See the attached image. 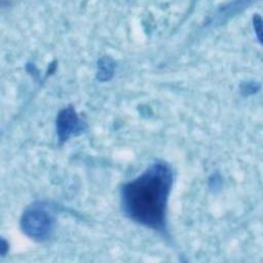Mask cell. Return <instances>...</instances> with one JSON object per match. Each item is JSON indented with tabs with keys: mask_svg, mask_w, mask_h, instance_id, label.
<instances>
[{
	"mask_svg": "<svg viewBox=\"0 0 263 263\" xmlns=\"http://www.w3.org/2000/svg\"><path fill=\"white\" fill-rule=\"evenodd\" d=\"M173 183V173L163 162H157L122 189L125 214L150 228L163 230L165 208Z\"/></svg>",
	"mask_w": 263,
	"mask_h": 263,
	"instance_id": "obj_1",
	"label": "cell"
},
{
	"mask_svg": "<svg viewBox=\"0 0 263 263\" xmlns=\"http://www.w3.org/2000/svg\"><path fill=\"white\" fill-rule=\"evenodd\" d=\"M53 219L50 213L39 206L29 210L24 216L25 231L35 238H45L52 229Z\"/></svg>",
	"mask_w": 263,
	"mask_h": 263,
	"instance_id": "obj_2",
	"label": "cell"
},
{
	"mask_svg": "<svg viewBox=\"0 0 263 263\" xmlns=\"http://www.w3.org/2000/svg\"><path fill=\"white\" fill-rule=\"evenodd\" d=\"M78 124V119L73 112L72 109L64 110L59 117L58 126H59V134L62 139H67L73 130L76 129Z\"/></svg>",
	"mask_w": 263,
	"mask_h": 263,
	"instance_id": "obj_3",
	"label": "cell"
}]
</instances>
